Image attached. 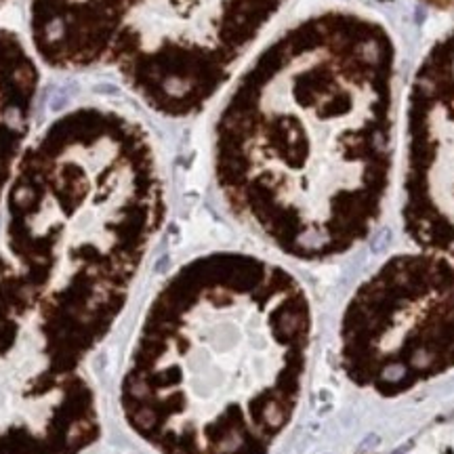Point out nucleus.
I'll return each mask as SVG.
<instances>
[{"mask_svg":"<svg viewBox=\"0 0 454 454\" xmlns=\"http://www.w3.org/2000/svg\"><path fill=\"white\" fill-rule=\"evenodd\" d=\"M400 57L379 19L326 9L265 42L210 137L223 204L276 253L324 263L377 229L395 168Z\"/></svg>","mask_w":454,"mask_h":454,"instance_id":"1","label":"nucleus"},{"mask_svg":"<svg viewBox=\"0 0 454 454\" xmlns=\"http://www.w3.org/2000/svg\"><path fill=\"white\" fill-rule=\"evenodd\" d=\"M303 282L267 257L213 250L160 284L120 379V410L158 454H269L314 347Z\"/></svg>","mask_w":454,"mask_h":454,"instance_id":"2","label":"nucleus"},{"mask_svg":"<svg viewBox=\"0 0 454 454\" xmlns=\"http://www.w3.org/2000/svg\"><path fill=\"white\" fill-rule=\"evenodd\" d=\"M4 255L61 359L82 366L127 309L166 219L145 124L87 101L32 132L6 190Z\"/></svg>","mask_w":454,"mask_h":454,"instance_id":"3","label":"nucleus"},{"mask_svg":"<svg viewBox=\"0 0 454 454\" xmlns=\"http://www.w3.org/2000/svg\"><path fill=\"white\" fill-rule=\"evenodd\" d=\"M288 0H129L105 67L145 109L190 120L227 91Z\"/></svg>","mask_w":454,"mask_h":454,"instance_id":"4","label":"nucleus"},{"mask_svg":"<svg viewBox=\"0 0 454 454\" xmlns=\"http://www.w3.org/2000/svg\"><path fill=\"white\" fill-rule=\"evenodd\" d=\"M339 357L354 385L385 397L454 366V265L419 248L383 261L343 309Z\"/></svg>","mask_w":454,"mask_h":454,"instance_id":"5","label":"nucleus"},{"mask_svg":"<svg viewBox=\"0 0 454 454\" xmlns=\"http://www.w3.org/2000/svg\"><path fill=\"white\" fill-rule=\"evenodd\" d=\"M99 437L95 387L55 354L32 292L0 250V454H82Z\"/></svg>","mask_w":454,"mask_h":454,"instance_id":"6","label":"nucleus"},{"mask_svg":"<svg viewBox=\"0 0 454 454\" xmlns=\"http://www.w3.org/2000/svg\"><path fill=\"white\" fill-rule=\"evenodd\" d=\"M402 227L454 265V30L421 57L404 97Z\"/></svg>","mask_w":454,"mask_h":454,"instance_id":"7","label":"nucleus"},{"mask_svg":"<svg viewBox=\"0 0 454 454\" xmlns=\"http://www.w3.org/2000/svg\"><path fill=\"white\" fill-rule=\"evenodd\" d=\"M129 0H28V44L42 67L87 74L105 67Z\"/></svg>","mask_w":454,"mask_h":454,"instance_id":"8","label":"nucleus"},{"mask_svg":"<svg viewBox=\"0 0 454 454\" xmlns=\"http://www.w3.org/2000/svg\"><path fill=\"white\" fill-rule=\"evenodd\" d=\"M42 65L26 38L0 28V206L32 137Z\"/></svg>","mask_w":454,"mask_h":454,"instance_id":"9","label":"nucleus"},{"mask_svg":"<svg viewBox=\"0 0 454 454\" xmlns=\"http://www.w3.org/2000/svg\"><path fill=\"white\" fill-rule=\"evenodd\" d=\"M429 4H435V6H442V9H448V6H454V0H425Z\"/></svg>","mask_w":454,"mask_h":454,"instance_id":"10","label":"nucleus"},{"mask_svg":"<svg viewBox=\"0 0 454 454\" xmlns=\"http://www.w3.org/2000/svg\"><path fill=\"white\" fill-rule=\"evenodd\" d=\"M4 2H6V0H0V6H2V4H4Z\"/></svg>","mask_w":454,"mask_h":454,"instance_id":"11","label":"nucleus"}]
</instances>
